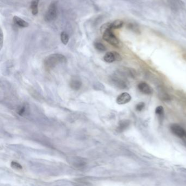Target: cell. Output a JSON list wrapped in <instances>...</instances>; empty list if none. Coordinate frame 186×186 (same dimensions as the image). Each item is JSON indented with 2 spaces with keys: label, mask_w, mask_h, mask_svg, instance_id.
Returning a JSON list of instances; mask_svg holds the SVG:
<instances>
[{
  "label": "cell",
  "mask_w": 186,
  "mask_h": 186,
  "mask_svg": "<svg viewBox=\"0 0 186 186\" xmlns=\"http://www.w3.org/2000/svg\"><path fill=\"white\" fill-rule=\"evenodd\" d=\"M66 62V58L60 54H53L46 58L44 60L45 66L48 69H52L61 63Z\"/></svg>",
  "instance_id": "obj_2"
},
{
  "label": "cell",
  "mask_w": 186,
  "mask_h": 186,
  "mask_svg": "<svg viewBox=\"0 0 186 186\" xmlns=\"http://www.w3.org/2000/svg\"><path fill=\"white\" fill-rule=\"evenodd\" d=\"M170 129L171 132L175 136L180 138H184V134L186 133V131L183 129V127L180 126L177 124H172L170 126Z\"/></svg>",
  "instance_id": "obj_6"
},
{
  "label": "cell",
  "mask_w": 186,
  "mask_h": 186,
  "mask_svg": "<svg viewBox=\"0 0 186 186\" xmlns=\"http://www.w3.org/2000/svg\"><path fill=\"white\" fill-rule=\"evenodd\" d=\"M183 139H184V140H186V133H185V134H184V137L183 138Z\"/></svg>",
  "instance_id": "obj_22"
},
{
  "label": "cell",
  "mask_w": 186,
  "mask_h": 186,
  "mask_svg": "<svg viewBox=\"0 0 186 186\" xmlns=\"http://www.w3.org/2000/svg\"><path fill=\"white\" fill-rule=\"evenodd\" d=\"M40 0H32L31 3V9L32 14L36 15L38 13V3Z\"/></svg>",
  "instance_id": "obj_12"
},
{
  "label": "cell",
  "mask_w": 186,
  "mask_h": 186,
  "mask_svg": "<svg viewBox=\"0 0 186 186\" xmlns=\"http://www.w3.org/2000/svg\"><path fill=\"white\" fill-rule=\"evenodd\" d=\"M101 31L103 34V39L105 41L113 46L119 45V40L113 33V30L110 27V23H106L102 26Z\"/></svg>",
  "instance_id": "obj_1"
},
{
  "label": "cell",
  "mask_w": 186,
  "mask_h": 186,
  "mask_svg": "<svg viewBox=\"0 0 186 186\" xmlns=\"http://www.w3.org/2000/svg\"><path fill=\"white\" fill-rule=\"evenodd\" d=\"M69 35L66 32H62L61 34V40L64 45H67L69 41Z\"/></svg>",
  "instance_id": "obj_15"
},
{
  "label": "cell",
  "mask_w": 186,
  "mask_h": 186,
  "mask_svg": "<svg viewBox=\"0 0 186 186\" xmlns=\"http://www.w3.org/2000/svg\"><path fill=\"white\" fill-rule=\"evenodd\" d=\"M3 35L2 31L1 30V48H2L3 46Z\"/></svg>",
  "instance_id": "obj_21"
},
{
  "label": "cell",
  "mask_w": 186,
  "mask_h": 186,
  "mask_svg": "<svg viewBox=\"0 0 186 186\" xmlns=\"http://www.w3.org/2000/svg\"><path fill=\"white\" fill-rule=\"evenodd\" d=\"M132 97L127 93H123L119 95L116 99V102L119 105H124L131 101Z\"/></svg>",
  "instance_id": "obj_7"
},
{
  "label": "cell",
  "mask_w": 186,
  "mask_h": 186,
  "mask_svg": "<svg viewBox=\"0 0 186 186\" xmlns=\"http://www.w3.org/2000/svg\"><path fill=\"white\" fill-rule=\"evenodd\" d=\"M111 81L116 87L121 89H124L128 88V83L126 81L119 76H113L111 78Z\"/></svg>",
  "instance_id": "obj_5"
},
{
  "label": "cell",
  "mask_w": 186,
  "mask_h": 186,
  "mask_svg": "<svg viewBox=\"0 0 186 186\" xmlns=\"http://www.w3.org/2000/svg\"><path fill=\"white\" fill-rule=\"evenodd\" d=\"M160 98L162 100H163V101H169L170 100V97L169 95L167 94L166 93H160Z\"/></svg>",
  "instance_id": "obj_18"
},
{
  "label": "cell",
  "mask_w": 186,
  "mask_h": 186,
  "mask_svg": "<svg viewBox=\"0 0 186 186\" xmlns=\"http://www.w3.org/2000/svg\"><path fill=\"white\" fill-rule=\"evenodd\" d=\"M145 103L144 102H140L136 106V110L138 111H141L145 107Z\"/></svg>",
  "instance_id": "obj_19"
},
{
  "label": "cell",
  "mask_w": 186,
  "mask_h": 186,
  "mask_svg": "<svg viewBox=\"0 0 186 186\" xmlns=\"http://www.w3.org/2000/svg\"><path fill=\"white\" fill-rule=\"evenodd\" d=\"M57 6L55 2L51 3L45 14L44 19L46 22H51L55 20L57 16Z\"/></svg>",
  "instance_id": "obj_3"
},
{
  "label": "cell",
  "mask_w": 186,
  "mask_h": 186,
  "mask_svg": "<svg viewBox=\"0 0 186 186\" xmlns=\"http://www.w3.org/2000/svg\"><path fill=\"white\" fill-rule=\"evenodd\" d=\"M123 24V23L122 21L117 20L113 21V23H110V27L112 30L117 29V28L122 27Z\"/></svg>",
  "instance_id": "obj_14"
},
{
  "label": "cell",
  "mask_w": 186,
  "mask_h": 186,
  "mask_svg": "<svg viewBox=\"0 0 186 186\" xmlns=\"http://www.w3.org/2000/svg\"><path fill=\"white\" fill-rule=\"evenodd\" d=\"M95 48L99 51H104L106 50V46L100 42H96L94 44Z\"/></svg>",
  "instance_id": "obj_16"
},
{
  "label": "cell",
  "mask_w": 186,
  "mask_h": 186,
  "mask_svg": "<svg viewBox=\"0 0 186 186\" xmlns=\"http://www.w3.org/2000/svg\"><path fill=\"white\" fill-rule=\"evenodd\" d=\"M11 167L12 168L15 169L16 170H21L23 169L22 166L19 164V163L15 162V161H12L11 162Z\"/></svg>",
  "instance_id": "obj_17"
},
{
  "label": "cell",
  "mask_w": 186,
  "mask_h": 186,
  "mask_svg": "<svg viewBox=\"0 0 186 186\" xmlns=\"http://www.w3.org/2000/svg\"><path fill=\"white\" fill-rule=\"evenodd\" d=\"M13 20L16 25L20 27H28V26H29V24L28 22H26L25 20H23V19L19 18L18 16H14L13 19Z\"/></svg>",
  "instance_id": "obj_9"
},
{
  "label": "cell",
  "mask_w": 186,
  "mask_h": 186,
  "mask_svg": "<svg viewBox=\"0 0 186 186\" xmlns=\"http://www.w3.org/2000/svg\"><path fill=\"white\" fill-rule=\"evenodd\" d=\"M70 87L72 89L79 90L80 88L82 83L78 78H74L70 82Z\"/></svg>",
  "instance_id": "obj_10"
},
{
  "label": "cell",
  "mask_w": 186,
  "mask_h": 186,
  "mask_svg": "<svg viewBox=\"0 0 186 186\" xmlns=\"http://www.w3.org/2000/svg\"><path fill=\"white\" fill-rule=\"evenodd\" d=\"M155 112H156L157 116L159 120L162 122L163 120L164 116V108L162 106H158L156 108Z\"/></svg>",
  "instance_id": "obj_13"
},
{
  "label": "cell",
  "mask_w": 186,
  "mask_h": 186,
  "mask_svg": "<svg viewBox=\"0 0 186 186\" xmlns=\"http://www.w3.org/2000/svg\"><path fill=\"white\" fill-rule=\"evenodd\" d=\"M103 58L105 62L109 63H113L115 61H119L122 60L121 56L119 55V53L115 51L108 52L104 56Z\"/></svg>",
  "instance_id": "obj_4"
},
{
  "label": "cell",
  "mask_w": 186,
  "mask_h": 186,
  "mask_svg": "<svg viewBox=\"0 0 186 186\" xmlns=\"http://www.w3.org/2000/svg\"><path fill=\"white\" fill-rule=\"evenodd\" d=\"M25 107L23 106V107H21L19 109L18 113L20 115H23L25 112Z\"/></svg>",
  "instance_id": "obj_20"
},
{
  "label": "cell",
  "mask_w": 186,
  "mask_h": 186,
  "mask_svg": "<svg viewBox=\"0 0 186 186\" xmlns=\"http://www.w3.org/2000/svg\"><path fill=\"white\" fill-rule=\"evenodd\" d=\"M130 125V122L128 120H123L120 121L117 127V131L122 132L128 127Z\"/></svg>",
  "instance_id": "obj_11"
},
{
  "label": "cell",
  "mask_w": 186,
  "mask_h": 186,
  "mask_svg": "<svg viewBox=\"0 0 186 186\" xmlns=\"http://www.w3.org/2000/svg\"><path fill=\"white\" fill-rule=\"evenodd\" d=\"M138 88L140 92L146 95H150L153 93V89L147 83L145 82L140 83Z\"/></svg>",
  "instance_id": "obj_8"
}]
</instances>
